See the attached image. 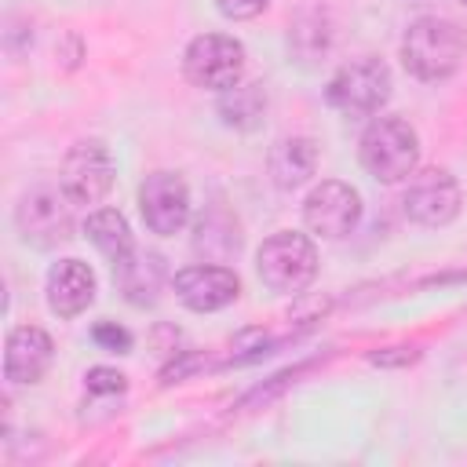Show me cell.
Listing matches in <instances>:
<instances>
[{
  "label": "cell",
  "instance_id": "9",
  "mask_svg": "<svg viewBox=\"0 0 467 467\" xmlns=\"http://www.w3.org/2000/svg\"><path fill=\"white\" fill-rule=\"evenodd\" d=\"M66 197V193H62ZM55 190L40 186V190H29L18 208H15V226H18V237L33 248H55L62 241L73 237V219H69V204L62 201Z\"/></svg>",
  "mask_w": 467,
  "mask_h": 467
},
{
  "label": "cell",
  "instance_id": "19",
  "mask_svg": "<svg viewBox=\"0 0 467 467\" xmlns=\"http://www.w3.org/2000/svg\"><path fill=\"white\" fill-rule=\"evenodd\" d=\"M91 339H95L99 347L113 350V354H128V350H131V332L120 328V325H113V321H99V325L91 328Z\"/></svg>",
  "mask_w": 467,
  "mask_h": 467
},
{
  "label": "cell",
  "instance_id": "7",
  "mask_svg": "<svg viewBox=\"0 0 467 467\" xmlns=\"http://www.w3.org/2000/svg\"><path fill=\"white\" fill-rule=\"evenodd\" d=\"M361 219V193L343 179H321L303 201V223L325 241L347 237Z\"/></svg>",
  "mask_w": 467,
  "mask_h": 467
},
{
  "label": "cell",
  "instance_id": "13",
  "mask_svg": "<svg viewBox=\"0 0 467 467\" xmlns=\"http://www.w3.org/2000/svg\"><path fill=\"white\" fill-rule=\"evenodd\" d=\"M47 306L58 317H77L95 303V270L80 259H58L47 270Z\"/></svg>",
  "mask_w": 467,
  "mask_h": 467
},
{
  "label": "cell",
  "instance_id": "18",
  "mask_svg": "<svg viewBox=\"0 0 467 467\" xmlns=\"http://www.w3.org/2000/svg\"><path fill=\"white\" fill-rule=\"evenodd\" d=\"M193 248L204 255V259H230L237 255L241 248V234H237V223L226 215V212H212V215H201L197 223V237H193Z\"/></svg>",
  "mask_w": 467,
  "mask_h": 467
},
{
  "label": "cell",
  "instance_id": "10",
  "mask_svg": "<svg viewBox=\"0 0 467 467\" xmlns=\"http://www.w3.org/2000/svg\"><path fill=\"white\" fill-rule=\"evenodd\" d=\"M139 212H142V223L161 234V237H171L186 226L190 219V190L186 182L175 175V171H150L139 186Z\"/></svg>",
  "mask_w": 467,
  "mask_h": 467
},
{
  "label": "cell",
  "instance_id": "11",
  "mask_svg": "<svg viewBox=\"0 0 467 467\" xmlns=\"http://www.w3.org/2000/svg\"><path fill=\"white\" fill-rule=\"evenodd\" d=\"M171 288L179 296V303L193 314H212V310H223L230 306L237 296H241V281L230 266H219V263H197V266H186L171 277Z\"/></svg>",
  "mask_w": 467,
  "mask_h": 467
},
{
  "label": "cell",
  "instance_id": "12",
  "mask_svg": "<svg viewBox=\"0 0 467 467\" xmlns=\"http://www.w3.org/2000/svg\"><path fill=\"white\" fill-rule=\"evenodd\" d=\"M55 343L36 325H15L4 339V376L11 383H40V376L51 368Z\"/></svg>",
  "mask_w": 467,
  "mask_h": 467
},
{
  "label": "cell",
  "instance_id": "8",
  "mask_svg": "<svg viewBox=\"0 0 467 467\" xmlns=\"http://www.w3.org/2000/svg\"><path fill=\"white\" fill-rule=\"evenodd\" d=\"M401 204H405V215L420 226H449L460 212V182L445 168L412 171Z\"/></svg>",
  "mask_w": 467,
  "mask_h": 467
},
{
  "label": "cell",
  "instance_id": "6",
  "mask_svg": "<svg viewBox=\"0 0 467 467\" xmlns=\"http://www.w3.org/2000/svg\"><path fill=\"white\" fill-rule=\"evenodd\" d=\"M113 157L106 150V142L99 139H80L69 146L66 161H62V171H58V182H62V193L66 201L73 204H99L109 186H113Z\"/></svg>",
  "mask_w": 467,
  "mask_h": 467
},
{
  "label": "cell",
  "instance_id": "22",
  "mask_svg": "<svg viewBox=\"0 0 467 467\" xmlns=\"http://www.w3.org/2000/svg\"><path fill=\"white\" fill-rule=\"evenodd\" d=\"M416 358H420V347H387V350L368 354L372 365H412Z\"/></svg>",
  "mask_w": 467,
  "mask_h": 467
},
{
  "label": "cell",
  "instance_id": "5",
  "mask_svg": "<svg viewBox=\"0 0 467 467\" xmlns=\"http://www.w3.org/2000/svg\"><path fill=\"white\" fill-rule=\"evenodd\" d=\"M182 73L193 88L226 91L241 84L244 73V44L226 33H201L182 51Z\"/></svg>",
  "mask_w": 467,
  "mask_h": 467
},
{
  "label": "cell",
  "instance_id": "20",
  "mask_svg": "<svg viewBox=\"0 0 467 467\" xmlns=\"http://www.w3.org/2000/svg\"><path fill=\"white\" fill-rule=\"evenodd\" d=\"M84 383H88V390H91V394H120V390L128 387L124 372H117V368H106V365H95V368H88Z\"/></svg>",
  "mask_w": 467,
  "mask_h": 467
},
{
  "label": "cell",
  "instance_id": "3",
  "mask_svg": "<svg viewBox=\"0 0 467 467\" xmlns=\"http://www.w3.org/2000/svg\"><path fill=\"white\" fill-rule=\"evenodd\" d=\"M255 270L270 292L296 296L317 277V248L306 234L296 230L270 234L255 252Z\"/></svg>",
  "mask_w": 467,
  "mask_h": 467
},
{
  "label": "cell",
  "instance_id": "15",
  "mask_svg": "<svg viewBox=\"0 0 467 467\" xmlns=\"http://www.w3.org/2000/svg\"><path fill=\"white\" fill-rule=\"evenodd\" d=\"M266 164H270L274 186L296 190V186H303V182L317 171V146H314V139H306V135L281 139V142H274Z\"/></svg>",
  "mask_w": 467,
  "mask_h": 467
},
{
  "label": "cell",
  "instance_id": "2",
  "mask_svg": "<svg viewBox=\"0 0 467 467\" xmlns=\"http://www.w3.org/2000/svg\"><path fill=\"white\" fill-rule=\"evenodd\" d=\"M390 88H394V80H390L387 62L376 55H358L332 73L325 99L343 117H372L387 106Z\"/></svg>",
  "mask_w": 467,
  "mask_h": 467
},
{
  "label": "cell",
  "instance_id": "16",
  "mask_svg": "<svg viewBox=\"0 0 467 467\" xmlns=\"http://www.w3.org/2000/svg\"><path fill=\"white\" fill-rule=\"evenodd\" d=\"M84 234H88V241L109 259V266L124 263V259L135 252L131 226H128V219H124L117 208H99V212H91L88 223H84Z\"/></svg>",
  "mask_w": 467,
  "mask_h": 467
},
{
  "label": "cell",
  "instance_id": "4",
  "mask_svg": "<svg viewBox=\"0 0 467 467\" xmlns=\"http://www.w3.org/2000/svg\"><path fill=\"white\" fill-rule=\"evenodd\" d=\"M420 139L401 117H376L361 135V164L379 182H401L416 171Z\"/></svg>",
  "mask_w": 467,
  "mask_h": 467
},
{
  "label": "cell",
  "instance_id": "21",
  "mask_svg": "<svg viewBox=\"0 0 467 467\" xmlns=\"http://www.w3.org/2000/svg\"><path fill=\"white\" fill-rule=\"evenodd\" d=\"M266 4H270V0H215V7H219L226 18H234V22L263 15V11H266Z\"/></svg>",
  "mask_w": 467,
  "mask_h": 467
},
{
  "label": "cell",
  "instance_id": "17",
  "mask_svg": "<svg viewBox=\"0 0 467 467\" xmlns=\"http://www.w3.org/2000/svg\"><path fill=\"white\" fill-rule=\"evenodd\" d=\"M266 113V91L263 84H234L219 95V117L226 128L255 131Z\"/></svg>",
  "mask_w": 467,
  "mask_h": 467
},
{
  "label": "cell",
  "instance_id": "1",
  "mask_svg": "<svg viewBox=\"0 0 467 467\" xmlns=\"http://www.w3.org/2000/svg\"><path fill=\"white\" fill-rule=\"evenodd\" d=\"M467 51V36L452 18H438V15H423L416 22H409L405 36H401V62L416 80L438 84L445 77H452L463 62Z\"/></svg>",
  "mask_w": 467,
  "mask_h": 467
},
{
  "label": "cell",
  "instance_id": "23",
  "mask_svg": "<svg viewBox=\"0 0 467 467\" xmlns=\"http://www.w3.org/2000/svg\"><path fill=\"white\" fill-rule=\"evenodd\" d=\"M460 4H463V7H467V0H460Z\"/></svg>",
  "mask_w": 467,
  "mask_h": 467
},
{
  "label": "cell",
  "instance_id": "14",
  "mask_svg": "<svg viewBox=\"0 0 467 467\" xmlns=\"http://www.w3.org/2000/svg\"><path fill=\"white\" fill-rule=\"evenodd\" d=\"M113 277H117V285H120V292H124L128 303L150 306V303H157V292H161V285L168 277L164 255L161 252H139L135 248L124 263L113 266Z\"/></svg>",
  "mask_w": 467,
  "mask_h": 467
}]
</instances>
